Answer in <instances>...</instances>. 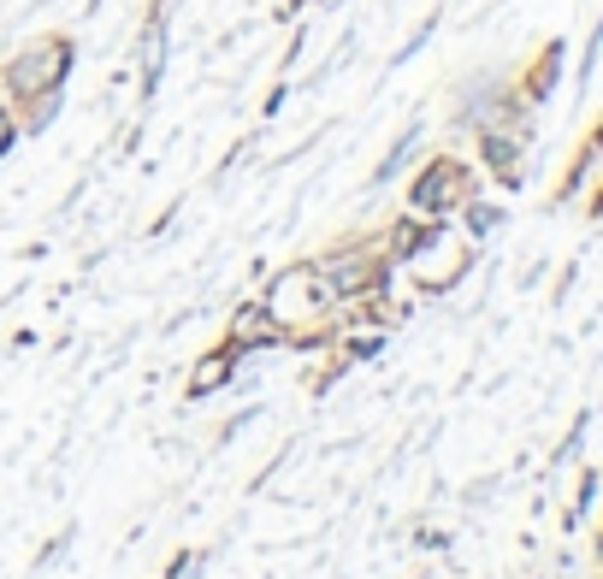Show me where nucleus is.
<instances>
[{
  "mask_svg": "<svg viewBox=\"0 0 603 579\" xmlns=\"http://www.w3.org/2000/svg\"><path fill=\"white\" fill-rule=\"evenodd\" d=\"M60 77H66V48L54 42L48 54H42V48H36V54H24V60L12 65V77H6V83H12V89H54Z\"/></svg>",
  "mask_w": 603,
  "mask_h": 579,
  "instance_id": "obj_1",
  "label": "nucleus"
},
{
  "mask_svg": "<svg viewBox=\"0 0 603 579\" xmlns=\"http://www.w3.org/2000/svg\"><path fill=\"white\" fill-rule=\"evenodd\" d=\"M456 190H462V166L438 160V166H432V172L414 184V207H426V213H432V207H450V201H456Z\"/></svg>",
  "mask_w": 603,
  "mask_h": 579,
  "instance_id": "obj_2",
  "label": "nucleus"
},
{
  "mask_svg": "<svg viewBox=\"0 0 603 579\" xmlns=\"http://www.w3.org/2000/svg\"><path fill=\"white\" fill-rule=\"evenodd\" d=\"M231 343H237V349H261V343H278V320H272L267 308H243V314L231 320Z\"/></svg>",
  "mask_w": 603,
  "mask_h": 579,
  "instance_id": "obj_3",
  "label": "nucleus"
},
{
  "mask_svg": "<svg viewBox=\"0 0 603 579\" xmlns=\"http://www.w3.org/2000/svg\"><path fill=\"white\" fill-rule=\"evenodd\" d=\"M225 379H231V355H207L196 367V379H190V396H213Z\"/></svg>",
  "mask_w": 603,
  "mask_h": 579,
  "instance_id": "obj_4",
  "label": "nucleus"
}]
</instances>
